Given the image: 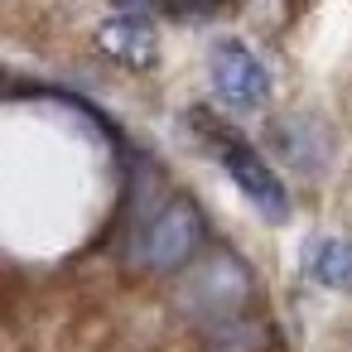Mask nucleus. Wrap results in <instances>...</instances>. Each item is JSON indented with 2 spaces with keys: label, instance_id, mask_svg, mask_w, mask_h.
Masks as SVG:
<instances>
[{
  "label": "nucleus",
  "instance_id": "obj_1",
  "mask_svg": "<svg viewBox=\"0 0 352 352\" xmlns=\"http://www.w3.org/2000/svg\"><path fill=\"white\" fill-rule=\"evenodd\" d=\"M193 131L212 145V155H217V164L227 169V179L241 188V198L261 212V217H270V222H285L289 217V193H285V184L275 179V169L265 164V155L256 150V145H246L236 131H227L208 107H193Z\"/></svg>",
  "mask_w": 352,
  "mask_h": 352
},
{
  "label": "nucleus",
  "instance_id": "obj_2",
  "mask_svg": "<svg viewBox=\"0 0 352 352\" xmlns=\"http://www.w3.org/2000/svg\"><path fill=\"white\" fill-rule=\"evenodd\" d=\"M203 236H208L203 208L179 193V198H169L160 212H150V217L135 227V236H131V246H126V261H131L135 270H179V265H188V261L198 256Z\"/></svg>",
  "mask_w": 352,
  "mask_h": 352
},
{
  "label": "nucleus",
  "instance_id": "obj_3",
  "mask_svg": "<svg viewBox=\"0 0 352 352\" xmlns=\"http://www.w3.org/2000/svg\"><path fill=\"white\" fill-rule=\"evenodd\" d=\"M256 294V280L246 270L241 256L232 251H212L203 256L198 265H188L184 285H179V304L198 318H212V323H232V318H246V304Z\"/></svg>",
  "mask_w": 352,
  "mask_h": 352
},
{
  "label": "nucleus",
  "instance_id": "obj_4",
  "mask_svg": "<svg viewBox=\"0 0 352 352\" xmlns=\"http://www.w3.org/2000/svg\"><path fill=\"white\" fill-rule=\"evenodd\" d=\"M208 82H212V97L227 111H256L270 97V73H265V63L241 39H217L212 44V54H208Z\"/></svg>",
  "mask_w": 352,
  "mask_h": 352
},
{
  "label": "nucleus",
  "instance_id": "obj_5",
  "mask_svg": "<svg viewBox=\"0 0 352 352\" xmlns=\"http://www.w3.org/2000/svg\"><path fill=\"white\" fill-rule=\"evenodd\" d=\"M265 140L275 150V160H285L289 169L299 174H318L328 164V150H333V135L318 116L309 111H289V116H275L265 126Z\"/></svg>",
  "mask_w": 352,
  "mask_h": 352
},
{
  "label": "nucleus",
  "instance_id": "obj_6",
  "mask_svg": "<svg viewBox=\"0 0 352 352\" xmlns=\"http://www.w3.org/2000/svg\"><path fill=\"white\" fill-rule=\"evenodd\" d=\"M97 49L126 68H150L160 54V34L145 15H111L97 25Z\"/></svg>",
  "mask_w": 352,
  "mask_h": 352
},
{
  "label": "nucleus",
  "instance_id": "obj_7",
  "mask_svg": "<svg viewBox=\"0 0 352 352\" xmlns=\"http://www.w3.org/2000/svg\"><path fill=\"white\" fill-rule=\"evenodd\" d=\"M304 275L323 289H352V241L347 236H318L304 246Z\"/></svg>",
  "mask_w": 352,
  "mask_h": 352
},
{
  "label": "nucleus",
  "instance_id": "obj_8",
  "mask_svg": "<svg viewBox=\"0 0 352 352\" xmlns=\"http://www.w3.org/2000/svg\"><path fill=\"white\" fill-rule=\"evenodd\" d=\"M174 6H198V0H174Z\"/></svg>",
  "mask_w": 352,
  "mask_h": 352
}]
</instances>
